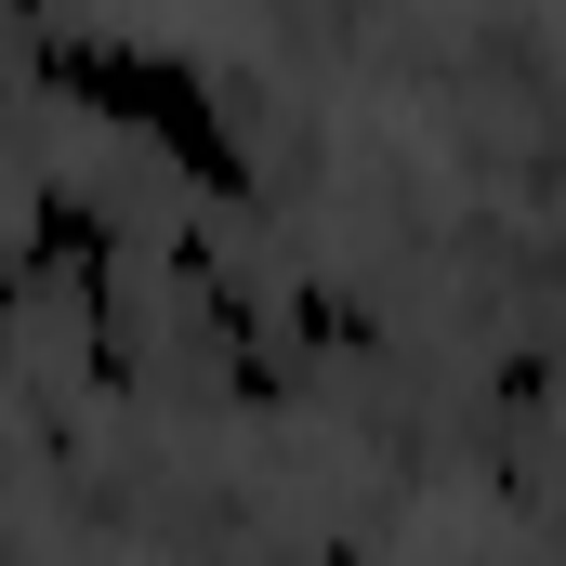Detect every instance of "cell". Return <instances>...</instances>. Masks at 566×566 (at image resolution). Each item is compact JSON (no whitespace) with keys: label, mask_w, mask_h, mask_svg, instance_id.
Masks as SVG:
<instances>
[{"label":"cell","mask_w":566,"mask_h":566,"mask_svg":"<svg viewBox=\"0 0 566 566\" xmlns=\"http://www.w3.org/2000/svg\"><path fill=\"white\" fill-rule=\"evenodd\" d=\"M40 66H53V93H80L106 133L158 145L185 185H211V198H251V158H238L224 106H211V80H198L185 53H158V40H119V27H66Z\"/></svg>","instance_id":"cell-1"},{"label":"cell","mask_w":566,"mask_h":566,"mask_svg":"<svg viewBox=\"0 0 566 566\" xmlns=\"http://www.w3.org/2000/svg\"><path fill=\"white\" fill-rule=\"evenodd\" d=\"M0 303H13V264H0Z\"/></svg>","instance_id":"cell-2"}]
</instances>
